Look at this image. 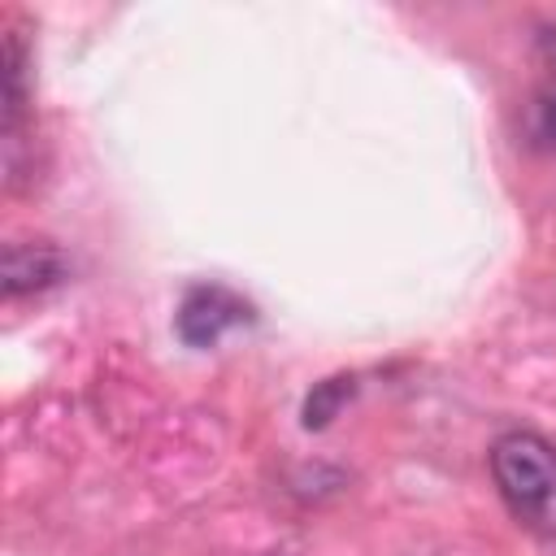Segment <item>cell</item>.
I'll list each match as a JSON object with an SVG mask.
<instances>
[{
  "label": "cell",
  "mask_w": 556,
  "mask_h": 556,
  "mask_svg": "<svg viewBox=\"0 0 556 556\" xmlns=\"http://www.w3.org/2000/svg\"><path fill=\"white\" fill-rule=\"evenodd\" d=\"M491 478L508 504V513L543 534L556 539V447L534 430H508L491 447Z\"/></svg>",
  "instance_id": "6da1fadb"
},
{
  "label": "cell",
  "mask_w": 556,
  "mask_h": 556,
  "mask_svg": "<svg viewBox=\"0 0 556 556\" xmlns=\"http://www.w3.org/2000/svg\"><path fill=\"white\" fill-rule=\"evenodd\" d=\"M252 308L226 287H191L178 304V334L191 348H213L230 326L248 321Z\"/></svg>",
  "instance_id": "7a4b0ae2"
},
{
  "label": "cell",
  "mask_w": 556,
  "mask_h": 556,
  "mask_svg": "<svg viewBox=\"0 0 556 556\" xmlns=\"http://www.w3.org/2000/svg\"><path fill=\"white\" fill-rule=\"evenodd\" d=\"M65 269L61 252L48 243H13L4 252V295H26L48 282H56Z\"/></svg>",
  "instance_id": "3957f363"
},
{
  "label": "cell",
  "mask_w": 556,
  "mask_h": 556,
  "mask_svg": "<svg viewBox=\"0 0 556 556\" xmlns=\"http://www.w3.org/2000/svg\"><path fill=\"white\" fill-rule=\"evenodd\" d=\"M343 395H352V378H330V382H321V387L308 395V404H304V426H326V421L334 417V408H339Z\"/></svg>",
  "instance_id": "277c9868"
},
{
  "label": "cell",
  "mask_w": 556,
  "mask_h": 556,
  "mask_svg": "<svg viewBox=\"0 0 556 556\" xmlns=\"http://www.w3.org/2000/svg\"><path fill=\"white\" fill-rule=\"evenodd\" d=\"M547 130H552V135H556V100H552V104H547Z\"/></svg>",
  "instance_id": "5b68a950"
}]
</instances>
